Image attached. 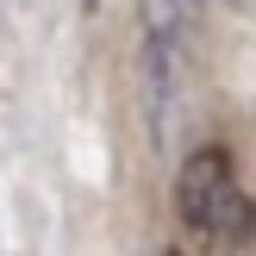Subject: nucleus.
Segmentation results:
<instances>
[{
  "mask_svg": "<svg viewBox=\"0 0 256 256\" xmlns=\"http://www.w3.org/2000/svg\"><path fill=\"white\" fill-rule=\"evenodd\" d=\"M175 219L206 250H244L256 238V200L244 194L225 150H194L175 175Z\"/></svg>",
  "mask_w": 256,
  "mask_h": 256,
  "instance_id": "f257e3e1",
  "label": "nucleus"
},
{
  "mask_svg": "<svg viewBox=\"0 0 256 256\" xmlns=\"http://www.w3.org/2000/svg\"><path fill=\"white\" fill-rule=\"evenodd\" d=\"M200 19H206V0H150V44H144V69H150V106L162 119V100H169V82L182 69L188 44H194Z\"/></svg>",
  "mask_w": 256,
  "mask_h": 256,
  "instance_id": "f03ea898",
  "label": "nucleus"
}]
</instances>
